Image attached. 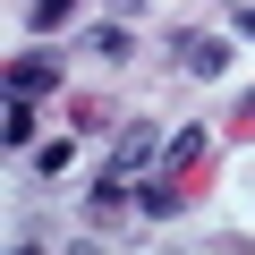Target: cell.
Segmentation results:
<instances>
[{
	"label": "cell",
	"instance_id": "cell-4",
	"mask_svg": "<svg viewBox=\"0 0 255 255\" xmlns=\"http://www.w3.org/2000/svg\"><path fill=\"white\" fill-rule=\"evenodd\" d=\"M162 162H170L179 179H196V170L213 162V136H204V128H179V136H170V153H162Z\"/></svg>",
	"mask_w": 255,
	"mask_h": 255
},
{
	"label": "cell",
	"instance_id": "cell-11",
	"mask_svg": "<svg viewBox=\"0 0 255 255\" xmlns=\"http://www.w3.org/2000/svg\"><path fill=\"white\" fill-rule=\"evenodd\" d=\"M230 128H238V136H255V85L238 94V111H230Z\"/></svg>",
	"mask_w": 255,
	"mask_h": 255
},
{
	"label": "cell",
	"instance_id": "cell-5",
	"mask_svg": "<svg viewBox=\"0 0 255 255\" xmlns=\"http://www.w3.org/2000/svg\"><path fill=\"white\" fill-rule=\"evenodd\" d=\"M179 204H187V179H145V187H136V213H145V221H170Z\"/></svg>",
	"mask_w": 255,
	"mask_h": 255
},
{
	"label": "cell",
	"instance_id": "cell-3",
	"mask_svg": "<svg viewBox=\"0 0 255 255\" xmlns=\"http://www.w3.org/2000/svg\"><path fill=\"white\" fill-rule=\"evenodd\" d=\"M9 94H26V102H43V94H60V60H43V51H26V60H9Z\"/></svg>",
	"mask_w": 255,
	"mask_h": 255
},
{
	"label": "cell",
	"instance_id": "cell-8",
	"mask_svg": "<svg viewBox=\"0 0 255 255\" xmlns=\"http://www.w3.org/2000/svg\"><path fill=\"white\" fill-rule=\"evenodd\" d=\"M85 213H94V221H119V170H111V162H102V179L85 187Z\"/></svg>",
	"mask_w": 255,
	"mask_h": 255
},
{
	"label": "cell",
	"instance_id": "cell-1",
	"mask_svg": "<svg viewBox=\"0 0 255 255\" xmlns=\"http://www.w3.org/2000/svg\"><path fill=\"white\" fill-rule=\"evenodd\" d=\"M170 60H179L187 77H204V85H213V77H230V60H238V51H230L221 34H170Z\"/></svg>",
	"mask_w": 255,
	"mask_h": 255
},
{
	"label": "cell",
	"instance_id": "cell-9",
	"mask_svg": "<svg viewBox=\"0 0 255 255\" xmlns=\"http://www.w3.org/2000/svg\"><path fill=\"white\" fill-rule=\"evenodd\" d=\"M68 162H77V145H68V136H51V145H34V170H43V179H60Z\"/></svg>",
	"mask_w": 255,
	"mask_h": 255
},
{
	"label": "cell",
	"instance_id": "cell-2",
	"mask_svg": "<svg viewBox=\"0 0 255 255\" xmlns=\"http://www.w3.org/2000/svg\"><path fill=\"white\" fill-rule=\"evenodd\" d=\"M102 162H111L119 179H128V170H145V162H162V128H153V119H128L119 136H111V153H102Z\"/></svg>",
	"mask_w": 255,
	"mask_h": 255
},
{
	"label": "cell",
	"instance_id": "cell-7",
	"mask_svg": "<svg viewBox=\"0 0 255 255\" xmlns=\"http://www.w3.org/2000/svg\"><path fill=\"white\" fill-rule=\"evenodd\" d=\"M0 136H9V153H26V145H34V102H26V94H9V119H0Z\"/></svg>",
	"mask_w": 255,
	"mask_h": 255
},
{
	"label": "cell",
	"instance_id": "cell-10",
	"mask_svg": "<svg viewBox=\"0 0 255 255\" xmlns=\"http://www.w3.org/2000/svg\"><path fill=\"white\" fill-rule=\"evenodd\" d=\"M94 60H128V26H94Z\"/></svg>",
	"mask_w": 255,
	"mask_h": 255
},
{
	"label": "cell",
	"instance_id": "cell-12",
	"mask_svg": "<svg viewBox=\"0 0 255 255\" xmlns=\"http://www.w3.org/2000/svg\"><path fill=\"white\" fill-rule=\"evenodd\" d=\"M111 9H136V0H111Z\"/></svg>",
	"mask_w": 255,
	"mask_h": 255
},
{
	"label": "cell",
	"instance_id": "cell-6",
	"mask_svg": "<svg viewBox=\"0 0 255 255\" xmlns=\"http://www.w3.org/2000/svg\"><path fill=\"white\" fill-rule=\"evenodd\" d=\"M77 9H85V0H26V26H34V34H60Z\"/></svg>",
	"mask_w": 255,
	"mask_h": 255
}]
</instances>
